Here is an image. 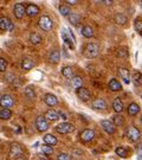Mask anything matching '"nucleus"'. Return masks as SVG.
<instances>
[{
    "mask_svg": "<svg viewBox=\"0 0 142 160\" xmlns=\"http://www.w3.org/2000/svg\"><path fill=\"white\" fill-rule=\"evenodd\" d=\"M100 52V48L97 44L95 43H89L88 45L85 46V50H84V56L86 58H95L97 57Z\"/></svg>",
    "mask_w": 142,
    "mask_h": 160,
    "instance_id": "1",
    "label": "nucleus"
},
{
    "mask_svg": "<svg viewBox=\"0 0 142 160\" xmlns=\"http://www.w3.org/2000/svg\"><path fill=\"white\" fill-rule=\"evenodd\" d=\"M62 37H63V39H64V42H65L71 49H75V36L68 28H63Z\"/></svg>",
    "mask_w": 142,
    "mask_h": 160,
    "instance_id": "2",
    "label": "nucleus"
},
{
    "mask_svg": "<svg viewBox=\"0 0 142 160\" xmlns=\"http://www.w3.org/2000/svg\"><path fill=\"white\" fill-rule=\"evenodd\" d=\"M38 25H39V28L42 30L50 31L52 29V26H53V22H52V19L49 16H42L39 18V20H38Z\"/></svg>",
    "mask_w": 142,
    "mask_h": 160,
    "instance_id": "3",
    "label": "nucleus"
},
{
    "mask_svg": "<svg viewBox=\"0 0 142 160\" xmlns=\"http://www.w3.org/2000/svg\"><path fill=\"white\" fill-rule=\"evenodd\" d=\"M36 127H37V129L40 132V133H44L49 129V122L46 120L44 116H42L39 115L37 119H36Z\"/></svg>",
    "mask_w": 142,
    "mask_h": 160,
    "instance_id": "4",
    "label": "nucleus"
},
{
    "mask_svg": "<svg viewBox=\"0 0 142 160\" xmlns=\"http://www.w3.org/2000/svg\"><path fill=\"white\" fill-rule=\"evenodd\" d=\"M56 129L61 134H68V133H71V132L75 131V126L69 123V122H62L61 125H58L56 127Z\"/></svg>",
    "mask_w": 142,
    "mask_h": 160,
    "instance_id": "5",
    "label": "nucleus"
},
{
    "mask_svg": "<svg viewBox=\"0 0 142 160\" xmlns=\"http://www.w3.org/2000/svg\"><path fill=\"white\" fill-rule=\"evenodd\" d=\"M14 104V100L11 95H2L0 97V106L4 109H10Z\"/></svg>",
    "mask_w": 142,
    "mask_h": 160,
    "instance_id": "6",
    "label": "nucleus"
},
{
    "mask_svg": "<svg viewBox=\"0 0 142 160\" xmlns=\"http://www.w3.org/2000/svg\"><path fill=\"white\" fill-rule=\"evenodd\" d=\"M10 153L12 154V157H14V158L17 159V158L23 157L24 151H23V148L20 147V145H19V143L12 142L11 143V148H10Z\"/></svg>",
    "mask_w": 142,
    "mask_h": 160,
    "instance_id": "7",
    "label": "nucleus"
},
{
    "mask_svg": "<svg viewBox=\"0 0 142 160\" xmlns=\"http://www.w3.org/2000/svg\"><path fill=\"white\" fill-rule=\"evenodd\" d=\"M81 141L84 143H88L90 142L91 140L95 138V133H94V131H91V129H84V131L81 132Z\"/></svg>",
    "mask_w": 142,
    "mask_h": 160,
    "instance_id": "8",
    "label": "nucleus"
},
{
    "mask_svg": "<svg viewBox=\"0 0 142 160\" xmlns=\"http://www.w3.org/2000/svg\"><path fill=\"white\" fill-rule=\"evenodd\" d=\"M13 29H14V24L12 23L8 18H0V30H2V31H12Z\"/></svg>",
    "mask_w": 142,
    "mask_h": 160,
    "instance_id": "9",
    "label": "nucleus"
},
{
    "mask_svg": "<svg viewBox=\"0 0 142 160\" xmlns=\"http://www.w3.org/2000/svg\"><path fill=\"white\" fill-rule=\"evenodd\" d=\"M101 126L104 129V132L108 133V134H114L116 132V127L114 126L113 121L110 120H102L101 121Z\"/></svg>",
    "mask_w": 142,
    "mask_h": 160,
    "instance_id": "10",
    "label": "nucleus"
},
{
    "mask_svg": "<svg viewBox=\"0 0 142 160\" xmlns=\"http://www.w3.org/2000/svg\"><path fill=\"white\" fill-rule=\"evenodd\" d=\"M76 94H77V96H78V98L80 100H82V101H84V102H86V101H89L90 100V92L88 90V89H85V88H80V89H77L76 90Z\"/></svg>",
    "mask_w": 142,
    "mask_h": 160,
    "instance_id": "11",
    "label": "nucleus"
},
{
    "mask_svg": "<svg viewBox=\"0 0 142 160\" xmlns=\"http://www.w3.org/2000/svg\"><path fill=\"white\" fill-rule=\"evenodd\" d=\"M127 133H128V138L130 139L131 141H134V142L139 141L140 138H141V133H140V131H139L137 128H135V127H130Z\"/></svg>",
    "mask_w": 142,
    "mask_h": 160,
    "instance_id": "12",
    "label": "nucleus"
},
{
    "mask_svg": "<svg viewBox=\"0 0 142 160\" xmlns=\"http://www.w3.org/2000/svg\"><path fill=\"white\" fill-rule=\"evenodd\" d=\"M91 107L96 110H104L107 108V102L103 98H96L91 102Z\"/></svg>",
    "mask_w": 142,
    "mask_h": 160,
    "instance_id": "13",
    "label": "nucleus"
},
{
    "mask_svg": "<svg viewBox=\"0 0 142 160\" xmlns=\"http://www.w3.org/2000/svg\"><path fill=\"white\" fill-rule=\"evenodd\" d=\"M13 13H14V16H16L17 19H22V18L24 17V14L26 13V12H25V7H24L23 4H20V2L16 4V5H14V11H13Z\"/></svg>",
    "mask_w": 142,
    "mask_h": 160,
    "instance_id": "14",
    "label": "nucleus"
},
{
    "mask_svg": "<svg viewBox=\"0 0 142 160\" xmlns=\"http://www.w3.org/2000/svg\"><path fill=\"white\" fill-rule=\"evenodd\" d=\"M44 101L45 103L49 106V107H55L58 104V98H57L56 95H53V94H46L45 97H44Z\"/></svg>",
    "mask_w": 142,
    "mask_h": 160,
    "instance_id": "15",
    "label": "nucleus"
},
{
    "mask_svg": "<svg viewBox=\"0 0 142 160\" xmlns=\"http://www.w3.org/2000/svg\"><path fill=\"white\" fill-rule=\"evenodd\" d=\"M25 12L26 14L30 16V17H33V16H37L39 13V7L34 4H28L26 7H25Z\"/></svg>",
    "mask_w": 142,
    "mask_h": 160,
    "instance_id": "16",
    "label": "nucleus"
},
{
    "mask_svg": "<svg viewBox=\"0 0 142 160\" xmlns=\"http://www.w3.org/2000/svg\"><path fill=\"white\" fill-rule=\"evenodd\" d=\"M44 118L47 121H57L59 119V114H58V112H56L55 109H49V110L45 112Z\"/></svg>",
    "mask_w": 142,
    "mask_h": 160,
    "instance_id": "17",
    "label": "nucleus"
},
{
    "mask_svg": "<svg viewBox=\"0 0 142 160\" xmlns=\"http://www.w3.org/2000/svg\"><path fill=\"white\" fill-rule=\"evenodd\" d=\"M44 142H45V145H47V146H56L57 142H58V140H57L56 137H53L52 134H45L44 135Z\"/></svg>",
    "mask_w": 142,
    "mask_h": 160,
    "instance_id": "18",
    "label": "nucleus"
},
{
    "mask_svg": "<svg viewBox=\"0 0 142 160\" xmlns=\"http://www.w3.org/2000/svg\"><path fill=\"white\" fill-rule=\"evenodd\" d=\"M119 75L122 77V80L125 83H129L130 82V74H129V70H127L125 68H120L119 69Z\"/></svg>",
    "mask_w": 142,
    "mask_h": 160,
    "instance_id": "19",
    "label": "nucleus"
},
{
    "mask_svg": "<svg viewBox=\"0 0 142 160\" xmlns=\"http://www.w3.org/2000/svg\"><path fill=\"white\" fill-rule=\"evenodd\" d=\"M109 89L111 90V92H119L122 89V86H121V83H120L117 80H115V78H111V80L109 81Z\"/></svg>",
    "mask_w": 142,
    "mask_h": 160,
    "instance_id": "20",
    "label": "nucleus"
},
{
    "mask_svg": "<svg viewBox=\"0 0 142 160\" xmlns=\"http://www.w3.org/2000/svg\"><path fill=\"white\" fill-rule=\"evenodd\" d=\"M49 59H50V62L53 64L59 63V61H61V52L58 51V50H53V51L50 53Z\"/></svg>",
    "mask_w": 142,
    "mask_h": 160,
    "instance_id": "21",
    "label": "nucleus"
},
{
    "mask_svg": "<svg viewBox=\"0 0 142 160\" xmlns=\"http://www.w3.org/2000/svg\"><path fill=\"white\" fill-rule=\"evenodd\" d=\"M34 67V62L31 58H24L22 61V68L24 70H31Z\"/></svg>",
    "mask_w": 142,
    "mask_h": 160,
    "instance_id": "22",
    "label": "nucleus"
},
{
    "mask_svg": "<svg viewBox=\"0 0 142 160\" xmlns=\"http://www.w3.org/2000/svg\"><path fill=\"white\" fill-rule=\"evenodd\" d=\"M114 20H115V23L119 24V25H125V24H127V20H128V18L125 17V14H122V13H117V14H115Z\"/></svg>",
    "mask_w": 142,
    "mask_h": 160,
    "instance_id": "23",
    "label": "nucleus"
},
{
    "mask_svg": "<svg viewBox=\"0 0 142 160\" xmlns=\"http://www.w3.org/2000/svg\"><path fill=\"white\" fill-rule=\"evenodd\" d=\"M113 108L117 114H120V113L123 110V102H122L120 98H115L113 102Z\"/></svg>",
    "mask_w": 142,
    "mask_h": 160,
    "instance_id": "24",
    "label": "nucleus"
},
{
    "mask_svg": "<svg viewBox=\"0 0 142 160\" xmlns=\"http://www.w3.org/2000/svg\"><path fill=\"white\" fill-rule=\"evenodd\" d=\"M71 84H72V87L76 88V90H77V89L82 88V86H83V81H82V78H81L80 76H74V77L71 78Z\"/></svg>",
    "mask_w": 142,
    "mask_h": 160,
    "instance_id": "25",
    "label": "nucleus"
},
{
    "mask_svg": "<svg viewBox=\"0 0 142 160\" xmlns=\"http://www.w3.org/2000/svg\"><path fill=\"white\" fill-rule=\"evenodd\" d=\"M139 112H140L139 104H136V103H131V104H129V107H128V114L131 115V116H134V115L139 114Z\"/></svg>",
    "mask_w": 142,
    "mask_h": 160,
    "instance_id": "26",
    "label": "nucleus"
},
{
    "mask_svg": "<svg viewBox=\"0 0 142 160\" xmlns=\"http://www.w3.org/2000/svg\"><path fill=\"white\" fill-rule=\"evenodd\" d=\"M82 34L84 37H86V38H91L94 36V30L89 25H85V26H83V29H82Z\"/></svg>",
    "mask_w": 142,
    "mask_h": 160,
    "instance_id": "27",
    "label": "nucleus"
},
{
    "mask_svg": "<svg viewBox=\"0 0 142 160\" xmlns=\"http://www.w3.org/2000/svg\"><path fill=\"white\" fill-rule=\"evenodd\" d=\"M62 74L65 78H72L74 77V70L71 67H64L62 69Z\"/></svg>",
    "mask_w": 142,
    "mask_h": 160,
    "instance_id": "28",
    "label": "nucleus"
},
{
    "mask_svg": "<svg viewBox=\"0 0 142 160\" xmlns=\"http://www.w3.org/2000/svg\"><path fill=\"white\" fill-rule=\"evenodd\" d=\"M113 123L114 126L116 127H120V126H123V123H125V119H123V116L122 115H114L113 118Z\"/></svg>",
    "mask_w": 142,
    "mask_h": 160,
    "instance_id": "29",
    "label": "nucleus"
},
{
    "mask_svg": "<svg viewBox=\"0 0 142 160\" xmlns=\"http://www.w3.org/2000/svg\"><path fill=\"white\" fill-rule=\"evenodd\" d=\"M12 116V112L11 109H1L0 110V119L1 120H8V119H11Z\"/></svg>",
    "mask_w": 142,
    "mask_h": 160,
    "instance_id": "30",
    "label": "nucleus"
},
{
    "mask_svg": "<svg viewBox=\"0 0 142 160\" xmlns=\"http://www.w3.org/2000/svg\"><path fill=\"white\" fill-rule=\"evenodd\" d=\"M42 36L39 33H37V32H32V33L30 34V40H31V43H33V44H39L42 43Z\"/></svg>",
    "mask_w": 142,
    "mask_h": 160,
    "instance_id": "31",
    "label": "nucleus"
},
{
    "mask_svg": "<svg viewBox=\"0 0 142 160\" xmlns=\"http://www.w3.org/2000/svg\"><path fill=\"white\" fill-rule=\"evenodd\" d=\"M81 19H82L81 16L77 14V13H72V14L69 16V22H70V24H72V25H77L81 22Z\"/></svg>",
    "mask_w": 142,
    "mask_h": 160,
    "instance_id": "32",
    "label": "nucleus"
},
{
    "mask_svg": "<svg viewBox=\"0 0 142 160\" xmlns=\"http://www.w3.org/2000/svg\"><path fill=\"white\" fill-rule=\"evenodd\" d=\"M59 12H61L63 17H66V16L71 14V8L68 5H61L59 6Z\"/></svg>",
    "mask_w": 142,
    "mask_h": 160,
    "instance_id": "33",
    "label": "nucleus"
},
{
    "mask_svg": "<svg viewBox=\"0 0 142 160\" xmlns=\"http://www.w3.org/2000/svg\"><path fill=\"white\" fill-rule=\"evenodd\" d=\"M115 153L121 157V158H127L128 157V151L125 148V147H117L116 151H115Z\"/></svg>",
    "mask_w": 142,
    "mask_h": 160,
    "instance_id": "34",
    "label": "nucleus"
},
{
    "mask_svg": "<svg viewBox=\"0 0 142 160\" xmlns=\"http://www.w3.org/2000/svg\"><path fill=\"white\" fill-rule=\"evenodd\" d=\"M25 95H26L28 98H34V97H36V92H34V90L32 89V87H27V88L25 89Z\"/></svg>",
    "mask_w": 142,
    "mask_h": 160,
    "instance_id": "35",
    "label": "nucleus"
},
{
    "mask_svg": "<svg viewBox=\"0 0 142 160\" xmlns=\"http://www.w3.org/2000/svg\"><path fill=\"white\" fill-rule=\"evenodd\" d=\"M42 151H43V153H45V154L50 155L53 153V149H52L51 146H47V145H43V147H42Z\"/></svg>",
    "mask_w": 142,
    "mask_h": 160,
    "instance_id": "36",
    "label": "nucleus"
},
{
    "mask_svg": "<svg viewBox=\"0 0 142 160\" xmlns=\"http://www.w3.org/2000/svg\"><path fill=\"white\" fill-rule=\"evenodd\" d=\"M6 68H7V62H6V59L2 57H0V72L6 71Z\"/></svg>",
    "mask_w": 142,
    "mask_h": 160,
    "instance_id": "37",
    "label": "nucleus"
},
{
    "mask_svg": "<svg viewBox=\"0 0 142 160\" xmlns=\"http://www.w3.org/2000/svg\"><path fill=\"white\" fill-rule=\"evenodd\" d=\"M117 55H119L121 58H127V56H128V51H127L125 48H121V49H119V51H117Z\"/></svg>",
    "mask_w": 142,
    "mask_h": 160,
    "instance_id": "38",
    "label": "nucleus"
},
{
    "mask_svg": "<svg viewBox=\"0 0 142 160\" xmlns=\"http://www.w3.org/2000/svg\"><path fill=\"white\" fill-rule=\"evenodd\" d=\"M58 160H71V155L68 154V153H59L58 157H57Z\"/></svg>",
    "mask_w": 142,
    "mask_h": 160,
    "instance_id": "39",
    "label": "nucleus"
},
{
    "mask_svg": "<svg viewBox=\"0 0 142 160\" xmlns=\"http://www.w3.org/2000/svg\"><path fill=\"white\" fill-rule=\"evenodd\" d=\"M134 28H135V30H136L137 32H141L142 31V22L141 20H135Z\"/></svg>",
    "mask_w": 142,
    "mask_h": 160,
    "instance_id": "40",
    "label": "nucleus"
},
{
    "mask_svg": "<svg viewBox=\"0 0 142 160\" xmlns=\"http://www.w3.org/2000/svg\"><path fill=\"white\" fill-rule=\"evenodd\" d=\"M141 78H142V75H141V72H137V71H135L134 72V80H135V82H139V81H141Z\"/></svg>",
    "mask_w": 142,
    "mask_h": 160,
    "instance_id": "41",
    "label": "nucleus"
},
{
    "mask_svg": "<svg viewBox=\"0 0 142 160\" xmlns=\"http://www.w3.org/2000/svg\"><path fill=\"white\" fill-rule=\"evenodd\" d=\"M66 2H68L69 5H76L77 4V0H66Z\"/></svg>",
    "mask_w": 142,
    "mask_h": 160,
    "instance_id": "42",
    "label": "nucleus"
},
{
    "mask_svg": "<svg viewBox=\"0 0 142 160\" xmlns=\"http://www.w3.org/2000/svg\"><path fill=\"white\" fill-rule=\"evenodd\" d=\"M103 4H105V5H111L113 1H111V0H103Z\"/></svg>",
    "mask_w": 142,
    "mask_h": 160,
    "instance_id": "43",
    "label": "nucleus"
},
{
    "mask_svg": "<svg viewBox=\"0 0 142 160\" xmlns=\"http://www.w3.org/2000/svg\"><path fill=\"white\" fill-rule=\"evenodd\" d=\"M58 114H59V116H61V118H63L64 120H66V115L64 114V113H62V112H58Z\"/></svg>",
    "mask_w": 142,
    "mask_h": 160,
    "instance_id": "44",
    "label": "nucleus"
},
{
    "mask_svg": "<svg viewBox=\"0 0 142 160\" xmlns=\"http://www.w3.org/2000/svg\"><path fill=\"white\" fill-rule=\"evenodd\" d=\"M16 160H27V159H25L24 157H20V158H17V159H16Z\"/></svg>",
    "mask_w": 142,
    "mask_h": 160,
    "instance_id": "45",
    "label": "nucleus"
},
{
    "mask_svg": "<svg viewBox=\"0 0 142 160\" xmlns=\"http://www.w3.org/2000/svg\"><path fill=\"white\" fill-rule=\"evenodd\" d=\"M141 123H142V116H141Z\"/></svg>",
    "mask_w": 142,
    "mask_h": 160,
    "instance_id": "46",
    "label": "nucleus"
},
{
    "mask_svg": "<svg viewBox=\"0 0 142 160\" xmlns=\"http://www.w3.org/2000/svg\"><path fill=\"white\" fill-rule=\"evenodd\" d=\"M140 33H141V36H142V31H141V32H140Z\"/></svg>",
    "mask_w": 142,
    "mask_h": 160,
    "instance_id": "47",
    "label": "nucleus"
},
{
    "mask_svg": "<svg viewBox=\"0 0 142 160\" xmlns=\"http://www.w3.org/2000/svg\"><path fill=\"white\" fill-rule=\"evenodd\" d=\"M141 98H142V96H141Z\"/></svg>",
    "mask_w": 142,
    "mask_h": 160,
    "instance_id": "48",
    "label": "nucleus"
}]
</instances>
